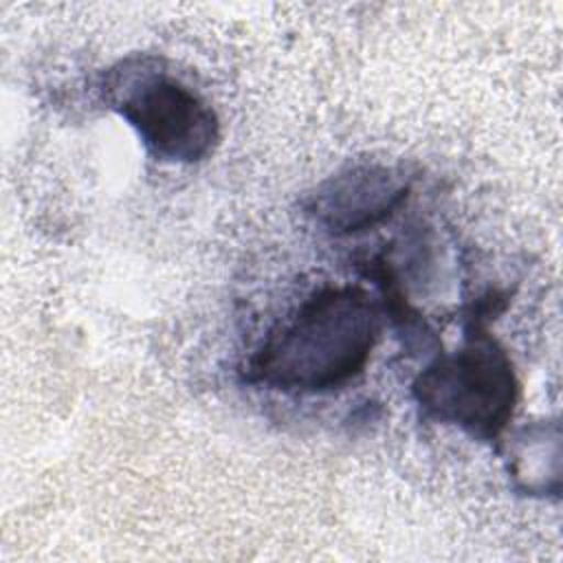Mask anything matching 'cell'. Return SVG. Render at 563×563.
<instances>
[{
	"mask_svg": "<svg viewBox=\"0 0 563 563\" xmlns=\"http://www.w3.org/2000/svg\"><path fill=\"white\" fill-rule=\"evenodd\" d=\"M380 336V310L361 286L312 292L246 363V380L282 391H330L356 378Z\"/></svg>",
	"mask_w": 563,
	"mask_h": 563,
	"instance_id": "6da1fadb",
	"label": "cell"
},
{
	"mask_svg": "<svg viewBox=\"0 0 563 563\" xmlns=\"http://www.w3.org/2000/svg\"><path fill=\"white\" fill-rule=\"evenodd\" d=\"M411 391L424 418L495 440L510 422L519 385L506 350L475 325L460 350L420 372Z\"/></svg>",
	"mask_w": 563,
	"mask_h": 563,
	"instance_id": "7a4b0ae2",
	"label": "cell"
},
{
	"mask_svg": "<svg viewBox=\"0 0 563 563\" xmlns=\"http://www.w3.org/2000/svg\"><path fill=\"white\" fill-rule=\"evenodd\" d=\"M108 92L112 108L161 161H202L220 139V123L211 106L167 70L141 62L123 64Z\"/></svg>",
	"mask_w": 563,
	"mask_h": 563,
	"instance_id": "3957f363",
	"label": "cell"
},
{
	"mask_svg": "<svg viewBox=\"0 0 563 563\" xmlns=\"http://www.w3.org/2000/svg\"><path fill=\"white\" fill-rule=\"evenodd\" d=\"M409 194V183L380 165H356L328 178L312 194L310 211L334 235L356 233L389 218Z\"/></svg>",
	"mask_w": 563,
	"mask_h": 563,
	"instance_id": "277c9868",
	"label": "cell"
}]
</instances>
